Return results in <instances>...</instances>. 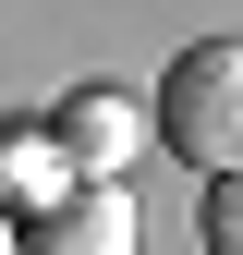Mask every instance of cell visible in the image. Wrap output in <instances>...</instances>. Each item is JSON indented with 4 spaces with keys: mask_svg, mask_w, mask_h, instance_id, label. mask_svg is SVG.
Instances as JSON below:
<instances>
[{
    "mask_svg": "<svg viewBox=\"0 0 243 255\" xmlns=\"http://www.w3.org/2000/svg\"><path fill=\"white\" fill-rule=\"evenodd\" d=\"M146 134H170V158H195L207 182L243 170V37H195L170 61V85L146 98Z\"/></svg>",
    "mask_w": 243,
    "mask_h": 255,
    "instance_id": "1",
    "label": "cell"
},
{
    "mask_svg": "<svg viewBox=\"0 0 243 255\" xmlns=\"http://www.w3.org/2000/svg\"><path fill=\"white\" fill-rule=\"evenodd\" d=\"M12 255H134V195L122 182H49L24 207Z\"/></svg>",
    "mask_w": 243,
    "mask_h": 255,
    "instance_id": "2",
    "label": "cell"
},
{
    "mask_svg": "<svg viewBox=\"0 0 243 255\" xmlns=\"http://www.w3.org/2000/svg\"><path fill=\"white\" fill-rule=\"evenodd\" d=\"M49 146L73 158V182H122V158L146 146V98L134 85H73L49 110Z\"/></svg>",
    "mask_w": 243,
    "mask_h": 255,
    "instance_id": "3",
    "label": "cell"
},
{
    "mask_svg": "<svg viewBox=\"0 0 243 255\" xmlns=\"http://www.w3.org/2000/svg\"><path fill=\"white\" fill-rule=\"evenodd\" d=\"M207 255H243V170H219V182H207Z\"/></svg>",
    "mask_w": 243,
    "mask_h": 255,
    "instance_id": "4",
    "label": "cell"
},
{
    "mask_svg": "<svg viewBox=\"0 0 243 255\" xmlns=\"http://www.w3.org/2000/svg\"><path fill=\"white\" fill-rule=\"evenodd\" d=\"M0 255H12V231H0Z\"/></svg>",
    "mask_w": 243,
    "mask_h": 255,
    "instance_id": "5",
    "label": "cell"
}]
</instances>
